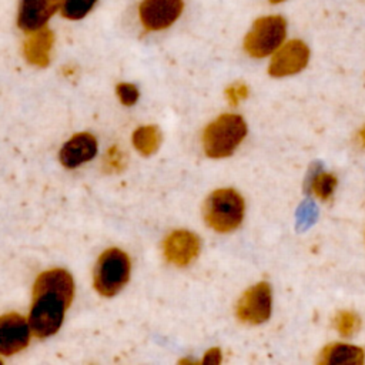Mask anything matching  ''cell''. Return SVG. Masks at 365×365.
Here are the masks:
<instances>
[{
    "mask_svg": "<svg viewBox=\"0 0 365 365\" xmlns=\"http://www.w3.org/2000/svg\"><path fill=\"white\" fill-rule=\"evenodd\" d=\"M74 295L71 275L61 268L41 272L33 284V302L29 315L31 334L47 338L56 334Z\"/></svg>",
    "mask_w": 365,
    "mask_h": 365,
    "instance_id": "1",
    "label": "cell"
},
{
    "mask_svg": "<svg viewBox=\"0 0 365 365\" xmlns=\"http://www.w3.org/2000/svg\"><path fill=\"white\" fill-rule=\"evenodd\" d=\"M247 135V124L238 114H221L202 134L204 153L210 158L231 155Z\"/></svg>",
    "mask_w": 365,
    "mask_h": 365,
    "instance_id": "2",
    "label": "cell"
},
{
    "mask_svg": "<svg viewBox=\"0 0 365 365\" xmlns=\"http://www.w3.org/2000/svg\"><path fill=\"white\" fill-rule=\"evenodd\" d=\"M244 217V200L232 188H220L210 194L204 204L205 222L218 232L235 230Z\"/></svg>",
    "mask_w": 365,
    "mask_h": 365,
    "instance_id": "3",
    "label": "cell"
},
{
    "mask_svg": "<svg viewBox=\"0 0 365 365\" xmlns=\"http://www.w3.org/2000/svg\"><path fill=\"white\" fill-rule=\"evenodd\" d=\"M128 277V255L118 248H108L97 259L93 284L100 295L114 297L127 284Z\"/></svg>",
    "mask_w": 365,
    "mask_h": 365,
    "instance_id": "4",
    "label": "cell"
},
{
    "mask_svg": "<svg viewBox=\"0 0 365 365\" xmlns=\"http://www.w3.org/2000/svg\"><path fill=\"white\" fill-rule=\"evenodd\" d=\"M287 36V21L281 16L259 17L244 38L245 51L255 58L277 51Z\"/></svg>",
    "mask_w": 365,
    "mask_h": 365,
    "instance_id": "5",
    "label": "cell"
},
{
    "mask_svg": "<svg viewBox=\"0 0 365 365\" xmlns=\"http://www.w3.org/2000/svg\"><path fill=\"white\" fill-rule=\"evenodd\" d=\"M271 315V287L262 281L248 288L238 301L237 317L241 322L258 325Z\"/></svg>",
    "mask_w": 365,
    "mask_h": 365,
    "instance_id": "6",
    "label": "cell"
},
{
    "mask_svg": "<svg viewBox=\"0 0 365 365\" xmlns=\"http://www.w3.org/2000/svg\"><path fill=\"white\" fill-rule=\"evenodd\" d=\"M182 0H143L138 17L145 30L158 31L170 27L181 14Z\"/></svg>",
    "mask_w": 365,
    "mask_h": 365,
    "instance_id": "7",
    "label": "cell"
},
{
    "mask_svg": "<svg viewBox=\"0 0 365 365\" xmlns=\"http://www.w3.org/2000/svg\"><path fill=\"white\" fill-rule=\"evenodd\" d=\"M309 60V48L301 40H289L271 58L268 73L272 77H285L299 73Z\"/></svg>",
    "mask_w": 365,
    "mask_h": 365,
    "instance_id": "8",
    "label": "cell"
},
{
    "mask_svg": "<svg viewBox=\"0 0 365 365\" xmlns=\"http://www.w3.org/2000/svg\"><path fill=\"white\" fill-rule=\"evenodd\" d=\"M30 324L17 312H9L0 318V352L4 356L13 355L29 345Z\"/></svg>",
    "mask_w": 365,
    "mask_h": 365,
    "instance_id": "9",
    "label": "cell"
},
{
    "mask_svg": "<svg viewBox=\"0 0 365 365\" xmlns=\"http://www.w3.org/2000/svg\"><path fill=\"white\" fill-rule=\"evenodd\" d=\"M163 252L168 262L185 267L198 255L200 238L191 231L175 230L164 240Z\"/></svg>",
    "mask_w": 365,
    "mask_h": 365,
    "instance_id": "10",
    "label": "cell"
},
{
    "mask_svg": "<svg viewBox=\"0 0 365 365\" xmlns=\"http://www.w3.org/2000/svg\"><path fill=\"white\" fill-rule=\"evenodd\" d=\"M63 0H20L17 24L26 33H33L46 26L50 17L61 7Z\"/></svg>",
    "mask_w": 365,
    "mask_h": 365,
    "instance_id": "11",
    "label": "cell"
},
{
    "mask_svg": "<svg viewBox=\"0 0 365 365\" xmlns=\"http://www.w3.org/2000/svg\"><path fill=\"white\" fill-rule=\"evenodd\" d=\"M97 153V141L90 133L74 134L60 150V163L66 168H76L88 160H91Z\"/></svg>",
    "mask_w": 365,
    "mask_h": 365,
    "instance_id": "12",
    "label": "cell"
},
{
    "mask_svg": "<svg viewBox=\"0 0 365 365\" xmlns=\"http://www.w3.org/2000/svg\"><path fill=\"white\" fill-rule=\"evenodd\" d=\"M54 34L50 29L43 27L33 31L23 44L26 60L37 67H46L50 63V51L53 48Z\"/></svg>",
    "mask_w": 365,
    "mask_h": 365,
    "instance_id": "13",
    "label": "cell"
},
{
    "mask_svg": "<svg viewBox=\"0 0 365 365\" xmlns=\"http://www.w3.org/2000/svg\"><path fill=\"white\" fill-rule=\"evenodd\" d=\"M364 351L359 346L348 345V344H331L325 346L321 352L319 362L321 364H362L364 362Z\"/></svg>",
    "mask_w": 365,
    "mask_h": 365,
    "instance_id": "14",
    "label": "cell"
},
{
    "mask_svg": "<svg viewBox=\"0 0 365 365\" xmlns=\"http://www.w3.org/2000/svg\"><path fill=\"white\" fill-rule=\"evenodd\" d=\"M161 141V133L157 125H141L133 133V144L143 155H151L157 151Z\"/></svg>",
    "mask_w": 365,
    "mask_h": 365,
    "instance_id": "15",
    "label": "cell"
},
{
    "mask_svg": "<svg viewBox=\"0 0 365 365\" xmlns=\"http://www.w3.org/2000/svg\"><path fill=\"white\" fill-rule=\"evenodd\" d=\"M97 0H63L61 16L68 20L83 19L96 4Z\"/></svg>",
    "mask_w": 365,
    "mask_h": 365,
    "instance_id": "16",
    "label": "cell"
},
{
    "mask_svg": "<svg viewBox=\"0 0 365 365\" xmlns=\"http://www.w3.org/2000/svg\"><path fill=\"white\" fill-rule=\"evenodd\" d=\"M336 178L328 173H321L312 180V191L321 200H327L334 192Z\"/></svg>",
    "mask_w": 365,
    "mask_h": 365,
    "instance_id": "17",
    "label": "cell"
},
{
    "mask_svg": "<svg viewBox=\"0 0 365 365\" xmlns=\"http://www.w3.org/2000/svg\"><path fill=\"white\" fill-rule=\"evenodd\" d=\"M335 327L341 335L349 336L359 328V318L349 311H341L335 318Z\"/></svg>",
    "mask_w": 365,
    "mask_h": 365,
    "instance_id": "18",
    "label": "cell"
},
{
    "mask_svg": "<svg viewBox=\"0 0 365 365\" xmlns=\"http://www.w3.org/2000/svg\"><path fill=\"white\" fill-rule=\"evenodd\" d=\"M115 93L124 106H133L138 100V90L131 83H118Z\"/></svg>",
    "mask_w": 365,
    "mask_h": 365,
    "instance_id": "19",
    "label": "cell"
},
{
    "mask_svg": "<svg viewBox=\"0 0 365 365\" xmlns=\"http://www.w3.org/2000/svg\"><path fill=\"white\" fill-rule=\"evenodd\" d=\"M225 94H227V98L230 100V103L232 106L238 104L240 101L245 100L247 96H248V87L244 84V83H234L231 84L227 90H225Z\"/></svg>",
    "mask_w": 365,
    "mask_h": 365,
    "instance_id": "20",
    "label": "cell"
},
{
    "mask_svg": "<svg viewBox=\"0 0 365 365\" xmlns=\"http://www.w3.org/2000/svg\"><path fill=\"white\" fill-rule=\"evenodd\" d=\"M221 362V351L220 348H211L205 352L204 358H202V364H220Z\"/></svg>",
    "mask_w": 365,
    "mask_h": 365,
    "instance_id": "21",
    "label": "cell"
},
{
    "mask_svg": "<svg viewBox=\"0 0 365 365\" xmlns=\"http://www.w3.org/2000/svg\"><path fill=\"white\" fill-rule=\"evenodd\" d=\"M359 137H361V140H362V143H364V145H365V128L361 131V134H359Z\"/></svg>",
    "mask_w": 365,
    "mask_h": 365,
    "instance_id": "22",
    "label": "cell"
},
{
    "mask_svg": "<svg viewBox=\"0 0 365 365\" xmlns=\"http://www.w3.org/2000/svg\"><path fill=\"white\" fill-rule=\"evenodd\" d=\"M269 1H271V3H274V4H275V3H281V1H284V0H269Z\"/></svg>",
    "mask_w": 365,
    "mask_h": 365,
    "instance_id": "23",
    "label": "cell"
}]
</instances>
